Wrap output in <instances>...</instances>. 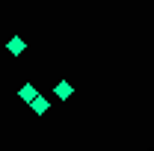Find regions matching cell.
I'll list each match as a JSON object with an SVG mask.
<instances>
[{"label": "cell", "mask_w": 154, "mask_h": 151, "mask_svg": "<svg viewBox=\"0 0 154 151\" xmlns=\"http://www.w3.org/2000/svg\"><path fill=\"white\" fill-rule=\"evenodd\" d=\"M30 110H33V113H36V116H45V113H48V110H51V101H48L45 95H38V92H36V98L30 101Z\"/></svg>", "instance_id": "obj_1"}, {"label": "cell", "mask_w": 154, "mask_h": 151, "mask_svg": "<svg viewBox=\"0 0 154 151\" xmlns=\"http://www.w3.org/2000/svg\"><path fill=\"white\" fill-rule=\"evenodd\" d=\"M6 51H9L12 57H21V54L27 51V42H24V39H21V36H12V39H9V42H6Z\"/></svg>", "instance_id": "obj_2"}, {"label": "cell", "mask_w": 154, "mask_h": 151, "mask_svg": "<svg viewBox=\"0 0 154 151\" xmlns=\"http://www.w3.org/2000/svg\"><path fill=\"white\" fill-rule=\"evenodd\" d=\"M71 92H74V89H71V83H68V80H59L57 86H54V95H57L59 101H68Z\"/></svg>", "instance_id": "obj_3"}, {"label": "cell", "mask_w": 154, "mask_h": 151, "mask_svg": "<svg viewBox=\"0 0 154 151\" xmlns=\"http://www.w3.org/2000/svg\"><path fill=\"white\" fill-rule=\"evenodd\" d=\"M18 98H21V101H27V104H30V101L36 98V86H33V83H24V86L18 89Z\"/></svg>", "instance_id": "obj_4"}]
</instances>
